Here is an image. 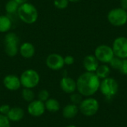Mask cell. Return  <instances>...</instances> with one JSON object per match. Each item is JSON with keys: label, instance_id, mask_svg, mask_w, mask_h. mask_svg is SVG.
Returning <instances> with one entry per match:
<instances>
[{"label": "cell", "instance_id": "6da1fadb", "mask_svg": "<svg viewBox=\"0 0 127 127\" xmlns=\"http://www.w3.org/2000/svg\"><path fill=\"white\" fill-rule=\"evenodd\" d=\"M100 81L95 72L86 71L76 80L77 91L83 97H92L99 91Z\"/></svg>", "mask_w": 127, "mask_h": 127}, {"label": "cell", "instance_id": "7a4b0ae2", "mask_svg": "<svg viewBox=\"0 0 127 127\" xmlns=\"http://www.w3.org/2000/svg\"><path fill=\"white\" fill-rule=\"evenodd\" d=\"M17 14L19 18L26 24H33L38 19V11L36 7L28 2L20 4Z\"/></svg>", "mask_w": 127, "mask_h": 127}, {"label": "cell", "instance_id": "3957f363", "mask_svg": "<svg viewBox=\"0 0 127 127\" xmlns=\"http://www.w3.org/2000/svg\"><path fill=\"white\" fill-rule=\"evenodd\" d=\"M119 90V84L113 77H107L101 80L99 91L107 99L112 100L118 94Z\"/></svg>", "mask_w": 127, "mask_h": 127}, {"label": "cell", "instance_id": "277c9868", "mask_svg": "<svg viewBox=\"0 0 127 127\" xmlns=\"http://www.w3.org/2000/svg\"><path fill=\"white\" fill-rule=\"evenodd\" d=\"M79 111L86 117H92L95 115L100 109L99 101L92 97L84 98L79 104Z\"/></svg>", "mask_w": 127, "mask_h": 127}, {"label": "cell", "instance_id": "5b68a950", "mask_svg": "<svg viewBox=\"0 0 127 127\" xmlns=\"http://www.w3.org/2000/svg\"><path fill=\"white\" fill-rule=\"evenodd\" d=\"M109 22L115 27H121L127 23V10L121 7H116L109 10L107 14Z\"/></svg>", "mask_w": 127, "mask_h": 127}, {"label": "cell", "instance_id": "8992f818", "mask_svg": "<svg viewBox=\"0 0 127 127\" xmlns=\"http://www.w3.org/2000/svg\"><path fill=\"white\" fill-rule=\"evenodd\" d=\"M19 79L21 85L24 88L33 89L39 84L40 77L36 71L33 69H27L22 73Z\"/></svg>", "mask_w": 127, "mask_h": 127}, {"label": "cell", "instance_id": "52a82bcc", "mask_svg": "<svg viewBox=\"0 0 127 127\" xmlns=\"http://www.w3.org/2000/svg\"><path fill=\"white\" fill-rule=\"evenodd\" d=\"M19 39L18 36L13 32L8 33L4 36V51L9 57H14L19 51Z\"/></svg>", "mask_w": 127, "mask_h": 127}, {"label": "cell", "instance_id": "ba28073f", "mask_svg": "<svg viewBox=\"0 0 127 127\" xmlns=\"http://www.w3.org/2000/svg\"><path fill=\"white\" fill-rule=\"evenodd\" d=\"M94 55L97 60L103 64H109L112 59L115 57L112 48L108 45H98L95 50Z\"/></svg>", "mask_w": 127, "mask_h": 127}, {"label": "cell", "instance_id": "9c48e42d", "mask_svg": "<svg viewBox=\"0 0 127 127\" xmlns=\"http://www.w3.org/2000/svg\"><path fill=\"white\" fill-rule=\"evenodd\" d=\"M112 48L115 56L121 59H127V37H117L114 40Z\"/></svg>", "mask_w": 127, "mask_h": 127}, {"label": "cell", "instance_id": "30bf717a", "mask_svg": "<svg viewBox=\"0 0 127 127\" xmlns=\"http://www.w3.org/2000/svg\"><path fill=\"white\" fill-rule=\"evenodd\" d=\"M45 63L48 68H49L51 70L59 71L65 65L64 57L59 54H51L47 57Z\"/></svg>", "mask_w": 127, "mask_h": 127}, {"label": "cell", "instance_id": "8fae6325", "mask_svg": "<svg viewBox=\"0 0 127 127\" xmlns=\"http://www.w3.org/2000/svg\"><path fill=\"white\" fill-rule=\"evenodd\" d=\"M27 110L28 114L32 117H40L45 111V103L39 100H34L29 103Z\"/></svg>", "mask_w": 127, "mask_h": 127}, {"label": "cell", "instance_id": "7c38bea8", "mask_svg": "<svg viewBox=\"0 0 127 127\" xmlns=\"http://www.w3.org/2000/svg\"><path fill=\"white\" fill-rule=\"evenodd\" d=\"M60 86L61 89L67 94L71 95L77 91L76 80L68 76H65L60 80Z\"/></svg>", "mask_w": 127, "mask_h": 127}, {"label": "cell", "instance_id": "4fadbf2b", "mask_svg": "<svg viewBox=\"0 0 127 127\" xmlns=\"http://www.w3.org/2000/svg\"><path fill=\"white\" fill-rule=\"evenodd\" d=\"M83 65L86 71L95 72L100 65V62L97 60L95 55L89 54L84 57L83 60Z\"/></svg>", "mask_w": 127, "mask_h": 127}, {"label": "cell", "instance_id": "5bb4252c", "mask_svg": "<svg viewBox=\"0 0 127 127\" xmlns=\"http://www.w3.org/2000/svg\"><path fill=\"white\" fill-rule=\"evenodd\" d=\"M3 84L6 89L10 91H16L22 86L19 77L14 74H8L4 77Z\"/></svg>", "mask_w": 127, "mask_h": 127}, {"label": "cell", "instance_id": "9a60e30c", "mask_svg": "<svg viewBox=\"0 0 127 127\" xmlns=\"http://www.w3.org/2000/svg\"><path fill=\"white\" fill-rule=\"evenodd\" d=\"M21 56L24 58L29 59L31 58L36 52L35 47L33 44L30 42H24L19 49Z\"/></svg>", "mask_w": 127, "mask_h": 127}, {"label": "cell", "instance_id": "2e32d148", "mask_svg": "<svg viewBox=\"0 0 127 127\" xmlns=\"http://www.w3.org/2000/svg\"><path fill=\"white\" fill-rule=\"evenodd\" d=\"M79 107L77 105L73 104V103H70V104H67L63 109L62 114L63 116L66 118V119H72L74 118L78 112H79Z\"/></svg>", "mask_w": 127, "mask_h": 127}, {"label": "cell", "instance_id": "e0dca14e", "mask_svg": "<svg viewBox=\"0 0 127 127\" xmlns=\"http://www.w3.org/2000/svg\"><path fill=\"white\" fill-rule=\"evenodd\" d=\"M25 115L24 110L20 107H13L10 108L9 112L7 115V118L10 121L17 122L21 121Z\"/></svg>", "mask_w": 127, "mask_h": 127}, {"label": "cell", "instance_id": "ac0fdd59", "mask_svg": "<svg viewBox=\"0 0 127 127\" xmlns=\"http://www.w3.org/2000/svg\"><path fill=\"white\" fill-rule=\"evenodd\" d=\"M95 73L100 80H103L109 77L111 73V68L109 67V65L102 63L98 66L97 69Z\"/></svg>", "mask_w": 127, "mask_h": 127}, {"label": "cell", "instance_id": "d6986e66", "mask_svg": "<svg viewBox=\"0 0 127 127\" xmlns=\"http://www.w3.org/2000/svg\"><path fill=\"white\" fill-rule=\"evenodd\" d=\"M45 110L50 112H57L60 109V104L59 101L54 98H49L45 102Z\"/></svg>", "mask_w": 127, "mask_h": 127}, {"label": "cell", "instance_id": "ffe728a7", "mask_svg": "<svg viewBox=\"0 0 127 127\" xmlns=\"http://www.w3.org/2000/svg\"><path fill=\"white\" fill-rule=\"evenodd\" d=\"M12 27V22L10 19L4 15L0 16V32H7Z\"/></svg>", "mask_w": 127, "mask_h": 127}, {"label": "cell", "instance_id": "44dd1931", "mask_svg": "<svg viewBox=\"0 0 127 127\" xmlns=\"http://www.w3.org/2000/svg\"><path fill=\"white\" fill-rule=\"evenodd\" d=\"M19 4L15 0H9L5 4V10L9 14H14L17 13Z\"/></svg>", "mask_w": 127, "mask_h": 127}, {"label": "cell", "instance_id": "7402d4cb", "mask_svg": "<svg viewBox=\"0 0 127 127\" xmlns=\"http://www.w3.org/2000/svg\"><path fill=\"white\" fill-rule=\"evenodd\" d=\"M22 97L25 101L30 103V102L34 100L35 94L33 92L32 89L24 88L22 91Z\"/></svg>", "mask_w": 127, "mask_h": 127}, {"label": "cell", "instance_id": "603a6c76", "mask_svg": "<svg viewBox=\"0 0 127 127\" xmlns=\"http://www.w3.org/2000/svg\"><path fill=\"white\" fill-rule=\"evenodd\" d=\"M122 60L123 59H121L116 56H115L112 60L109 62V65L111 68L114 69V70H118L119 71L120 68H121V64H122Z\"/></svg>", "mask_w": 127, "mask_h": 127}, {"label": "cell", "instance_id": "cb8c5ba5", "mask_svg": "<svg viewBox=\"0 0 127 127\" xmlns=\"http://www.w3.org/2000/svg\"><path fill=\"white\" fill-rule=\"evenodd\" d=\"M83 96L82 95H80L79 92H75L71 94L70 100H71V103L79 106V104H80V103L82 102V100H83Z\"/></svg>", "mask_w": 127, "mask_h": 127}, {"label": "cell", "instance_id": "d4e9b609", "mask_svg": "<svg viewBox=\"0 0 127 127\" xmlns=\"http://www.w3.org/2000/svg\"><path fill=\"white\" fill-rule=\"evenodd\" d=\"M69 4L68 0H54V5L60 10L65 9Z\"/></svg>", "mask_w": 127, "mask_h": 127}, {"label": "cell", "instance_id": "484cf974", "mask_svg": "<svg viewBox=\"0 0 127 127\" xmlns=\"http://www.w3.org/2000/svg\"><path fill=\"white\" fill-rule=\"evenodd\" d=\"M49 92L48 90L46 89H42L41 91H39V94H38V100L42 101V102H45L47 100L49 99Z\"/></svg>", "mask_w": 127, "mask_h": 127}, {"label": "cell", "instance_id": "4316f807", "mask_svg": "<svg viewBox=\"0 0 127 127\" xmlns=\"http://www.w3.org/2000/svg\"><path fill=\"white\" fill-rule=\"evenodd\" d=\"M0 127H10V121L6 115L0 114Z\"/></svg>", "mask_w": 127, "mask_h": 127}, {"label": "cell", "instance_id": "83f0119b", "mask_svg": "<svg viewBox=\"0 0 127 127\" xmlns=\"http://www.w3.org/2000/svg\"><path fill=\"white\" fill-rule=\"evenodd\" d=\"M119 71L124 75H127V59L122 60V64Z\"/></svg>", "mask_w": 127, "mask_h": 127}, {"label": "cell", "instance_id": "f1b7e54d", "mask_svg": "<svg viewBox=\"0 0 127 127\" xmlns=\"http://www.w3.org/2000/svg\"><path fill=\"white\" fill-rule=\"evenodd\" d=\"M10 109V106L9 105L3 104V105L0 106V114L7 116V115L9 112Z\"/></svg>", "mask_w": 127, "mask_h": 127}, {"label": "cell", "instance_id": "f546056e", "mask_svg": "<svg viewBox=\"0 0 127 127\" xmlns=\"http://www.w3.org/2000/svg\"><path fill=\"white\" fill-rule=\"evenodd\" d=\"M64 62H65V65H71L74 63V57L71 55H68L65 57H64Z\"/></svg>", "mask_w": 127, "mask_h": 127}, {"label": "cell", "instance_id": "4dcf8cb0", "mask_svg": "<svg viewBox=\"0 0 127 127\" xmlns=\"http://www.w3.org/2000/svg\"><path fill=\"white\" fill-rule=\"evenodd\" d=\"M120 4L121 8H123L125 10H127V0H121Z\"/></svg>", "mask_w": 127, "mask_h": 127}, {"label": "cell", "instance_id": "1f68e13d", "mask_svg": "<svg viewBox=\"0 0 127 127\" xmlns=\"http://www.w3.org/2000/svg\"><path fill=\"white\" fill-rule=\"evenodd\" d=\"M19 5L20 4H24V3H26V2H28V0H15Z\"/></svg>", "mask_w": 127, "mask_h": 127}, {"label": "cell", "instance_id": "d6a6232c", "mask_svg": "<svg viewBox=\"0 0 127 127\" xmlns=\"http://www.w3.org/2000/svg\"><path fill=\"white\" fill-rule=\"evenodd\" d=\"M69 1V2H73V3H76V2H78L79 1H80V0H68Z\"/></svg>", "mask_w": 127, "mask_h": 127}, {"label": "cell", "instance_id": "836d02e7", "mask_svg": "<svg viewBox=\"0 0 127 127\" xmlns=\"http://www.w3.org/2000/svg\"><path fill=\"white\" fill-rule=\"evenodd\" d=\"M65 127H76L75 125H68V126H66Z\"/></svg>", "mask_w": 127, "mask_h": 127}]
</instances>
